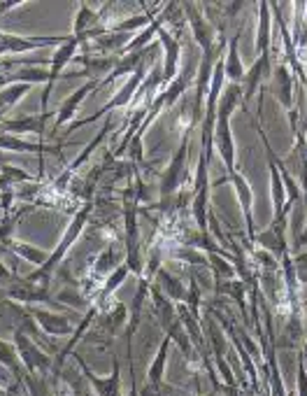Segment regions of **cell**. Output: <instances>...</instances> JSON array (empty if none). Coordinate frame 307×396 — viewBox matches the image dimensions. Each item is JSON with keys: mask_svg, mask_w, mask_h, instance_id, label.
<instances>
[{"mask_svg": "<svg viewBox=\"0 0 307 396\" xmlns=\"http://www.w3.org/2000/svg\"><path fill=\"white\" fill-rule=\"evenodd\" d=\"M96 19V14L89 10V7H82V12H80V17H77V26H75V30H77V37H80V30H84L89 26V21H94Z\"/></svg>", "mask_w": 307, "mask_h": 396, "instance_id": "17", "label": "cell"}, {"mask_svg": "<svg viewBox=\"0 0 307 396\" xmlns=\"http://www.w3.org/2000/svg\"><path fill=\"white\" fill-rule=\"evenodd\" d=\"M168 342H170V336H165L163 342H161V349L156 354V359H154L151 369H149V383L156 387L161 383V378H163V369H165V354H168Z\"/></svg>", "mask_w": 307, "mask_h": 396, "instance_id": "11", "label": "cell"}, {"mask_svg": "<svg viewBox=\"0 0 307 396\" xmlns=\"http://www.w3.org/2000/svg\"><path fill=\"white\" fill-rule=\"evenodd\" d=\"M0 396H7V394H5V390H0Z\"/></svg>", "mask_w": 307, "mask_h": 396, "instance_id": "21", "label": "cell"}, {"mask_svg": "<svg viewBox=\"0 0 307 396\" xmlns=\"http://www.w3.org/2000/svg\"><path fill=\"white\" fill-rule=\"evenodd\" d=\"M28 312L37 319V324H40L42 331L51 333V336H65V333L73 331V326L68 324L65 317H58V315H51L47 310H40V308H28Z\"/></svg>", "mask_w": 307, "mask_h": 396, "instance_id": "5", "label": "cell"}, {"mask_svg": "<svg viewBox=\"0 0 307 396\" xmlns=\"http://www.w3.org/2000/svg\"><path fill=\"white\" fill-rule=\"evenodd\" d=\"M301 396H307V376L303 369H301Z\"/></svg>", "mask_w": 307, "mask_h": 396, "instance_id": "20", "label": "cell"}, {"mask_svg": "<svg viewBox=\"0 0 307 396\" xmlns=\"http://www.w3.org/2000/svg\"><path fill=\"white\" fill-rule=\"evenodd\" d=\"M126 273H128V268H126V266H124V268H119L117 273H114V276L110 278V280H107V285H105V289H103V292H101V299H105V296H110L112 292H114V289H117L121 283H124V278H126Z\"/></svg>", "mask_w": 307, "mask_h": 396, "instance_id": "15", "label": "cell"}, {"mask_svg": "<svg viewBox=\"0 0 307 396\" xmlns=\"http://www.w3.org/2000/svg\"><path fill=\"white\" fill-rule=\"evenodd\" d=\"M94 87H96V80H94V82H89L87 87H82L80 91H77V94H73L70 98H68V103L63 105V108L58 110V117H56V128H61V124H65V121L73 117L75 108H77V105H80V101H82V98L87 96L89 91L94 89Z\"/></svg>", "mask_w": 307, "mask_h": 396, "instance_id": "9", "label": "cell"}, {"mask_svg": "<svg viewBox=\"0 0 307 396\" xmlns=\"http://www.w3.org/2000/svg\"><path fill=\"white\" fill-rule=\"evenodd\" d=\"M158 278H161V283H163V287L168 289V292H170V296H175L177 301L184 299V289H182V285L177 283V280H173L170 276H165V273H161Z\"/></svg>", "mask_w": 307, "mask_h": 396, "instance_id": "16", "label": "cell"}, {"mask_svg": "<svg viewBox=\"0 0 307 396\" xmlns=\"http://www.w3.org/2000/svg\"><path fill=\"white\" fill-rule=\"evenodd\" d=\"M0 147L5 149H17V151H47V154H54V151H61L58 147H44V144H30L24 140H17L12 135H0Z\"/></svg>", "mask_w": 307, "mask_h": 396, "instance_id": "10", "label": "cell"}, {"mask_svg": "<svg viewBox=\"0 0 307 396\" xmlns=\"http://www.w3.org/2000/svg\"><path fill=\"white\" fill-rule=\"evenodd\" d=\"M77 364H80V369L84 371V378L89 380L91 385H94V390L98 392V396H121L119 394V364L114 361V369H112V376L110 378H96L94 373L87 369V364L82 361V357H77Z\"/></svg>", "mask_w": 307, "mask_h": 396, "instance_id": "4", "label": "cell"}, {"mask_svg": "<svg viewBox=\"0 0 307 396\" xmlns=\"http://www.w3.org/2000/svg\"><path fill=\"white\" fill-rule=\"evenodd\" d=\"M49 82V73H44L42 68H24V70L10 75V78H3L5 85H12V82Z\"/></svg>", "mask_w": 307, "mask_h": 396, "instance_id": "12", "label": "cell"}, {"mask_svg": "<svg viewBox=\"0 0 307 396\" xmlns=\"http://www.w3.org/2000/svg\"><path fill=\"white\" fill-rule=\"evenodd\" d=\"M58 301H68L70 306H82V299H77V296L73 292H63V294H58Z\"/></svg>", "mask_w": 307, "mask_h": 396, "instance_id": "19", "label": "cell"}, {"mask_svg": "<svg viewBox=\"0 0 307 396\" xmlns=\"http://www.w3.org/2000/svg\"><path fill=\"white\" fill-rule=\"evenodd\" d=\"M12 247H14V252H17L19 256H24V259H28V261H33V264L44 266V261L49 259L44 252H40V249H35L30 245H12Z\"/></svg>", "mask_w": 307, "mask_h": 396, "instance_id": "14", "label": "cell"}, {"mask_svg": "<svg viewBox=\"0 0 307 396\" xmlns=\"http://www.w3.org/2000/svg\"><path fill=\"white\" fill-rule=\"evenodd\" d=\"M77 44H80V37H68V40L61 44V49L54 54V61H51V73H49V82H47V89H44V94H42V114H47V101H49V94H51V89H54V82H56L58 78V73H61V68H63L68 61H70V56L75 54V49H77Z\"/></svg>", "mask_w": 307, "mask_h": 396, "instance_id": "3", "label": "cell"}, {"mask_svg": "<svg viewBox=\"0 0 307 396\" xmlns=\"http://www.w3.org/2000/svg\"><path fill=\"white\" fill-rule=\"evenodd\" d=\"M87 217H89V208H87V210H82V212H80V217H75V222H73L70 228H68V233H65L63 242H61V245H58L56 249H54V254L47 259V261H44V266H42L40 271H35L33 276H28V278H26V283H40V280H42V287H47V280H49V276H51V271L56 268L58 261H61V256L65 254V249L70 247L73 242H75L77 235H80L84 222H87Z\"/></svg>", "mask_w": 307, "mask_h": 396, "instance_id": "1", "label": "cell"}, {"mask_svg": "<svg viewBox=\"0 0 307 396\" xmlns=\"http://www.w3.org/2000/svg\"><path fill=\"white\" fill-rule=\"evenodd\" d=\"M44 121H47V114H37V117H26L19 121H0V128H3V131H14V133H24V131L42 133Z\"/></svg>", "mask_w": 307, "mask_h": 396, "instance_id": "7", "label": "cell"}, {"mask_svg": "<svg viewBox=\"0 0 307 396\" xmlns=\"http://www.w3.org/2000/svg\"><path fill=\"white\" fill-rule=\"evenodd\" d=\"M26 91H28V85H14L10 89H5L3 94H0V108H10V105L17 103Z\"/></svg>", "mask_w": 307, "mask_h": 396, "instance_id": "13", "label": "cell"}, {"mask_svg": "<svg viewBox=\"0 0 307 396\" xmlns=\"http://www.w3.org/2000/svg\"><path fill=\"white\" fill-rule=\"evenodd\" d=\"M3 173H5V180H7V178H10V180H19V182H21V180H30L26 173H21V171H17V168H7V166L3 168Z\"/></svg>", "mask_w": 307, "mask_h": 396, "instance_id": "18", "label": "cell"}, {"mask_svg": "<svg viewBox=\"0 0 307 396\" xmlns=\"http://www.w3.org/2000/svg\"><path fill=\"white\" fill-rule=\"evenodd\" d=\"M14 342H17V352L21 357V364H24L26 373L35 376L37 371H47L51 366V359L42 352L40 347L35 345V340H30L26 333L14 331Z\"/></svg>", "mask_w": 307, "mask_h": 396, "instance_id": "2", "label": "cell"}, {"mask_svg": "<svg viewBox=\"0 0 307 396\" xmlns=\"http://www.w3.org/2000/svg\"><path fill=\"white\" fill-rule=\"evenodd\" d=\"M0 366H5L7 371H12V376L17 378L19 383H24L26 369H24V364H21V357L17 352V345H10V342L0 340Z\"/></svg>", "mask_w": 307, "mask_h": 396, "instance_id": "6", "label": "cell"}, {"mask_svg": "<svg viewBox=\"0 0 307 396\" xmlns=\"http://www.w3.org/2000/svg\"><path fill=\"white\" fill-rule=\"evenodd\" d=\"M51 37H42V40H21V37H0V51H26V49H35L42 47V44H51Z\"/></svg>", "mask_w": 307, "mask_h": 396, "instance_id": "8", "label": "cell"}]
</instances>
